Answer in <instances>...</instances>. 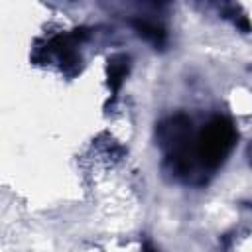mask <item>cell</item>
Instances as JSON below:
<instances>
[{"label":"cell","instance_id":"obj_3","mask_svg":"<svg viewBox=\"0 0 252 252\" xmlns=\"http://www.w3.org/2000/svg\"><path fill=\"white\" fill-rule=\"evenodd\" d=\"M144 252H156V250H154L152 246H148V244H146V246H144Z\"/></svg>","mask_w":252,"mask_h":252},{"label":"cell","instance_id":"obj_1","mask_svg":"<svg viewBox=\"0 0 252 252\" xmlns=\"http://www.w3.org/2000/svg\"><path fill=\"white\" fill-rule=\"evenodd\" d=\"M134 26H136L138 33H140L144 39L152 41L154 45H163L165 32H163L161 26H158V24H154V22H148V20H138V22H134Z\"/></svg>","mask_w":252,"mask_h":252},{"label":"cell","instance_id":"obj_2","mask_svg":"<svg viewBox=\"0 0 252 252\" xmlns=\"http://www.w3.org/2000/svg\"><path fill=\"white\" fill-rule=\"evenodd\" d=\"M128 57L126 55H116V57H112L108 63V77H110V83H112V87L116 89L120 83H122V79L126 77V71H128Z\"/></svg>","mask_w":252,"mask_h":252}]
</instances>
